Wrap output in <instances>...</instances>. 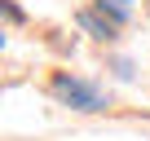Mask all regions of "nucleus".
I'll return each instance as SVG.
<instances>
[{
  "instance_id": "obj_1",
  "label": "nucleus",
  "mask_w": 150,
  "mask_h": 141,
  "mask_svg": "<svg viewBox=\"0 0 150 141\" xmlns=\"http://www.w3.org/2000/svg\"><path fill=\"white\" fill-rule=\"evenodd\" d=\"M53 97L57 102H66V106H75V110H106V102H102V93L97 88H88L84 80H71V75H53Z\"/></svg>"
},
{
  "instance_id": "obj_2",
  "label": "nucleus",
  "mask_w": 150,
  "mask_h": 141,
  "mask_svg": "<svg viewBox=\"0 0 150 141\" xmlns=\"http://www.w3.org/2000/svg\"><path fill=\"white\" fill-rule=\"evenodd\" d=\"M80 27H84V31H93L97 40H110V35H115V22H102V18H97V13H88V9L80 13Z\"/></svg>"
}]
</instances>
